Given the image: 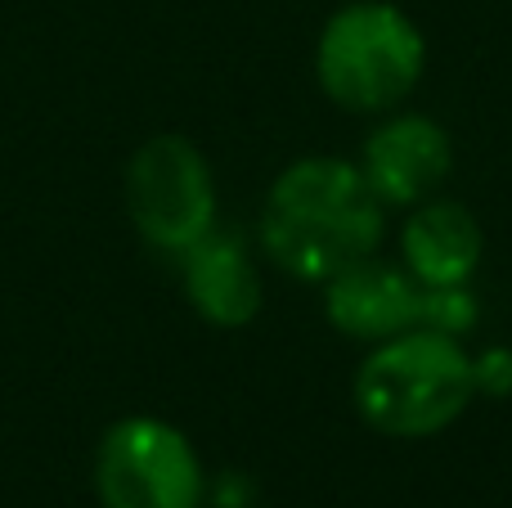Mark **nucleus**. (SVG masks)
<instances>
[{
    "instance_id": "obj_4",
    "label": "nucleus",
    "mask_w": 512,
    "mask_h": 508,
    "mask_svg": "<svg viewBox=\"0 0 512 508\" xmlns=\"http://www.w3.org/2000/svg\"><path fill=\"white\" fill-rule=\"evenodd\" d=\"M126 212L140 239L185 257L216 230V185L203 149L185 135H153L126 162Z\"/></svg>"
},
{
    "instance_id": "obj_2",
    "label": "nucleus",
    "mask_w": 512,
    "mask_h": 508,
    "mask_svg": "<svg viewBox=\"0 0 512 508\" xmlns=\"http://www.w3.org/2000/svg\"><path fill=\"white\" fill-rule=\"evenodd\" d=\"M477 396V365L459 338L409 329L364 356L355 374V410L382 437L418 441L445 432Z\"/></svg>"
},
{
    "instance_id": "obj_5",
    "label": "nucleus",
    "mask_w": 512,
    "mask_h": 508,
    "mask_svg": "<svg viewBox=\"0 0 512 508\" xmlns=\"http://www.w3.org/2000/svg\"><path fill=\"white\" fill-rule=\"evenodd\" d=\"M95 495L104 508H198L207 495L203 459L176 423L131 414L99 437Z\"/></svg>"
},
{
    "instance_id": "obj_3",
    "label": "nucleus",
    "mask_w": 512,
    "mask_h": 508,
    "mask_svg": "<svg viewBox=\"0 0 512 508\" xmlns=\"http://www.w3.org/2000/svg\"><path fill=\"white\" fill-rule=\"evenodd\" d=\"M427 68L418 23L387 0H351L324 23L315 45L319 90L346 113H391Z\"/></svg>"
},
{
    "instance_id": "obj_9",
    "label": "nucleus",
    "mask_w": 512,
    "mask_h": 508,
    "mask_svg": "<svg viewBox=\"0 0 512 508\" xmlns=\"http://www.w3.org/2000/svg\"><path fill=\"white\" fill-rule=\"evenodd\" d=\"M180 261H185V293L207 324L243 329L261 315V275L239 234H203Z\"/></svg>"
},
{
    "instance_id": "obj_6",
    "label": "nucleus",
    "mask_w": 512,
    "mask_h": 508,
    "mask_svg": "<svg viewBox=\"0 0 512 508\" xmlns=\"http://www.w3.org/2000/svg\"><path fill=\"white\" fill-rule=\"evenodd\" d=\"M324 315L337 333L378 347L409 329H432V288L396 261L364 257L324 284Z\"/></svg>"
},
{
    "instance_id": "obj_1",
    "label": "nucleus",
    "mask_w": 512,
    "mask_h": 508,
    "mask_svg": "<svg viewBox=\"0 0 512 508\" xmlns=\"http://www.w3.org/2000/svg\"><path fill=\"white\" fill-rule=\"evenodd\" d=\"M387 207L355 162L301 158L274 176L261 207V248L283 275L328 284L337 270L373 257Z\"/></svg>"
},
{
    "instance_id": "obj_7",
    "label": "nucleus",
    "mask_w": 512,
    "mask_h": 508,
    "mask_svg": "<svg viewBox=\"0 0 512 508\" xmlns=\"http://www.w3.org/2000/svg\"><path fill=\"white\" fill-rule=\"evenodd\" d=\"M360 176L378 194L382 207H418L436 194L454 167V144L441 122L423 113H396L360 149Z\"/></svg>"
},
{
    "instance_id": "obj_8",
    "label": "nucleus",
    "mask_w": 512,
    "mask_h": 508,
    "mask_svg": "<svg viewBox=\"0 0 512 508\" xmlns=\"http://www.w3.org/2000/svg\"><path fill=\"white\" fill-rule=\"evenodd\" d=\"M400 252H405V270L418 284L454 288L477 275L481 252H486V234H481L477 216L463 203L432 198V203H418V212L405 221Z\"/></svg>"
}]
</instances>
